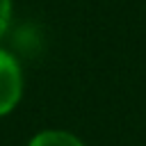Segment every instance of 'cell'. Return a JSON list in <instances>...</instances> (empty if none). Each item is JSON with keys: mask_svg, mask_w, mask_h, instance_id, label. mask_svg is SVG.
Listing matches in <instances>:
<instances>
[{"mask_svg": "<svg viewBox=\"0 0 146 146\" xmlns=\"http://www.w3.org/2000/svg\"><path fill=\"white\" fill-rule=\"evenodd\" d=\"M23 80H21V68L16 59L0 50V114H7L21 98Z\"/></svg>", "mask_w": 146, "mask_h": 146, "instance_id": "obj_1", "label": "cell"}, {"mask_svg": "<svg viewBox=\"0 0 146 146\" xmlns=\"http://www.w3.org/2000/svg\"><path fill=\"white\" fill-rule=\"evenodd\" d=\"M30 146H82L73 135L68 132H59V130H48V132H41L36 135Z\"/></svg>", "mask_w": 146, "mask_h": 146, "instance_id": "obj_2", "label": "cell"}, {"mask_svg": "<svg viewBox=\"0 0 146 146\" xmlns=\"http://www.w3.org/2000/svg\"><path fill=\"white\" fill-rule=\"evenodd\" d=\"M9 14H11V2H9V0H0V36H2L5 30H7Z\"/></svg>", "mask_w": 146, "mask_h": 146, "instance_id": "obj_3", "label": "cell"}]
</instances>
